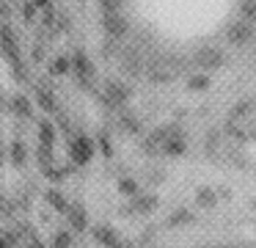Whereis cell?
Returning a JSON list of instances; mask_svg holds the SVG:
<instances>
[{
  "label": "cell",
  "mask_w": 256,
  "mask_h": 248,
  "mask_svg": "<svg viewBox=\"0 0 256 248\" xmlns=\"http://www.w3.org/2000/svg\"><path fill=\"white\" fill-rule=\"evenodd\" d=\"M198 248H212V245H198Z\"/></svg>",
  "instance_id": "d590c367"
},
{
  "label": "cell",
  "mask_w": 256,
  "mask_h": 248,
  "mask_svg": "<svg viewBox=\"0 0 256 248\" xmlns=\"http://www.w3.org/2000/svg\"><path fill=\"white\" fill-rule=\"evenodd\" d=\"M25 248H44L42 242H30V245H25Z\"/></svg>",
  "instance_id": "836d02e7"
},
{
  "label": "cell",
  "mask_w": 256,
  "mask_h": 248,
  "mask_svg": "<svg viewBox=\"0 0 256 248\" xmlns=\"http://www.w3.org/2000/svg\"><path fill=\"white\" fill-rule=\"evenodd\" d=\"M160 149H162L166 154H171V157H179V154H184L188 143H184V135H182V130H179L176 124H168V138H166V143H162Z\"/></svg>",
  "instance_id": "52a82bcc"
},
{
  "label": "cell",
  "mask_w": 256,
  "mask_h": 248,
  "mask_svg": "<svg viewBox=\"0 0 256 248\" xmlns=\"http://www.w3.org/2000/svg\"><path fill=\"white\" fill-rule=\"evenodd\" d=\"M102 28H105L108 39H113V42H122L130 33V22L122 11H116V14H102Z\"/></svg>",
  "instance_id": "3957f363"
},
{
  "label": "cell",
  "mask_w": 256,
  "mask_h": 248,
  "mask_svg": "<svg viewBox=\"0 0 256 248\" xmlns=\"http://www.w3.org/2000/svg\"><path fill=\"white\" fill-rule=\"evenodd\" d=\"M130 97H132V91H130V88L124 86V83L113 80V77H108V80L102 83V99H105L108 105H113V108L124 105Z\"/></svg>",
  "instance_id": "6da1fadb"
},
{
  "label": "cell",
  "mask_w": 256,
  "mask_h": 248,
  "mask_svg": "<svg viewBox=\"0 0 256 248\" xmlns=\"http://www.w3.org/2000/svg\"><path fill=\"white\" fill-rule=\"evenodd\" d=\"M157 204H160V198H157L154 193H146V196H135L132 204H130L124 212H140V215H146V212H152V209H157Z\"/></svg>",
  "instance_id": "9c48e42d"
},
{
  "label": "cell",
  "mask_w": 256,
  "mask_h": 248,
  "mask_svg": "<svg viewBox=\"0 0 256 248\" xmlns=\"http://www.w3.org/2000/svg\"><path fill=\"white\" fill-rule=\"evenodd\" d=\"M210 75H190L188 77V88L190 91H206L210 88Z\"/></svg>",
  "instance_id": "ffe728a7"
},
{
  "label": "cell",
  "mask_w": 256,
  "mask_h": 248,
  "mask_svg": "<svg viewBox=\"0 0 256 248\" xmlns=\"http://www.w3.org/2000/svg\"><path fill=\"white\" fill-rule=\"evenodd\" d=\"M218 143H220V132H218V130H210V132H206V143H204L206 154H215Z\"/></svg>",
  "instance_id": "4316f807"
},
{
  "label": "cell",
  "mask_w": 256,
  "mask_h": 248,
  "mask_svg": "<svg viewBox=\"0 0 256 248\" xmlns=\"http://www.w3.org/2000/svg\"><path fill=\"white\" fill-rule=\"evenodd\" d=\"M248 110H250V102L234 105V108H232V119H242V116H248Z\"/></svg>",
  "instance_id": "83f0119b"
},
{
  "label": "cell",
  "mask_w": 256,
  "mask_h": 248,
  "mask_svg": "<svg viewBox=\"0 0 256 248\" xmlns=\"http://www.w3.org/2000/svg\"><path fill=\"white\" fill-rule=\"evenodd\" d=\"M0 248H8V242H6V240H3V237H0Z\"/></svg>",
  "instance_id": "e575fe53"
},
{
  "label": "cell",
  "mask_w": 256,
  "mask_h": 248,
  "mask_svg": "<svg viewBox=\"0 0 256 248\" xmlns=\"http://www.w3.org/2000/svg\"><path fill=\"white\" fill-rule=\"evenodd\" d=\"M72 72L78 75V80L83 83V86H91L94 83V64H91V58L83 53V50H74L72 53Z\"/></svg>",
  "instance_id": "277c9868"
},
{
  "label": "cell",
  "mask_w": 256,
  "mask_h": 248,
  "mask_svg": "<svg viewBox=\"0 0 256 248\" xmlns=\"http://www.w3.org/2000/svg\"><path fill=\"white\" fill-rule=\"evenodd\" d=\"M146 182L149 185H162L166 182V168H157V165H152V168H146Z\"/></svg>",
  "instance_id": "603a6c76"
},
{
  "label": "cell",
  "mask_w": 256,
  "mask_h": 248,
  "mask_svg": "<svg viewBox=\"0 0 256 248\" xmlns=\"http://www.w3.org/2000/svg\"><path fill=\"white\" fill-rule=\"evenodd\" d=\"M36 97H39V105L47 110V113H56V97H52V88H47V86H39V91H36Z\"/></svg>",
  "instance_id": "ac0fdd59"
},
{
  "label": "cell",
  "mask_w": 256,
  "mask_h": 248,
  "mask_svg": "<svg viewBox=\"0 0 256 248\" xmlns=\"http://www.w3.org/2000/svg\"><path fill=\"white\" fill-rule=\"evenodd\" d=\"M118 61H122V72L130 77H140L144 75L146 66L140 64V55L135 47H122V55H118Z\"/></svg>",
  "instance_id": "8992f818"
},
{
  "label": "cell",
  "mask_w": 256,
  "mask_h": 248,
  "mask_svg": "<svg viewBox=\"0 0 256 248\" xmlns=\"http://www.w3.org/2000/svg\"><path fill=\"white\" fill-rule=\"evenodd\" d=\"M69 157H72L74 165L91 163V157H94V141L86 135H74L72 143H69Z\"/></svg>",
  "instance_id": "7a4b0ae2"
},
{
  "label": "cell",
  "mask_w": 256,
  "mask_h": 248,
  "mask_svg": "<svg viewBox=\"0 0 256 248\" xmlns=\"http://www.w3.org/2000/svg\"><path fill=\"white\" fill-rule=\"evenodd\" d=\"M218 248H248V242H220Z\"/></svg>",
  "instance_id": "4dcf8cb0"
},
{
  "label": "cell",
  "mask_w": 256,
  "mask_h": 248,
  "mask_svg": "<svg viewBox=\"0 0 256 248\" xmlns=\"http://www.w3.org/2000/svg\"><path fill=\"white\" fill-rule=\"evenodd\" d=\"M72 72V58H66V55H58V58L50 61V75L58 77V75H69Z\"/></svg>",
  "instance_id": "e0dca14e"
},
{
  "label": "cell",
  "mask_w": 256,
  "mask_h": 248,
  "mask_svg": "<svg viewBox=\"0 0 256 248\" xmlns=\"http://www.w3.org/2000/svg\"><path fill=\"white\" fill-rule=\"evenodd\" d=\"M132 245H135V242H130V240H127V242H124V240H118V245H116V248H132Z\"/></svg>",
  "instance_id": "1f68e13d"
},
{
  "label": "cell",
  "mask_w": 256,
  "mask_h": 248,
  "mask_svg": "<svg viewBox=\"0 0 256 248\" xmlns=\"http://www.w3.org/2000/svg\"><path fill=\"white\" fill-rule=\"evenodd\" d=\"M12 105H14L20 119H30V116H34V105H30V99L25 97V94H17V97L12 99Z\"/></svg>",
  "instance_id": "9a60e30c"
},
{
  "label": "cell",
  "mask_w": 256,
  "mask_h": 248,
  "mask_svg": "<svg viewBox=\"0 0 256 248\" xmlns=\"http://www.w3.org/2000/svg\"><path fill=\"white\" fill-rule=\"evenodd\" d=\"M52 248H72V234H69V231H56Z\"/></svg>",
  "instance_id": "484cf974"
},
{
  "label": "cell",
  "mask_w": 256,
  "mask_h": 248,
  "mask_svg": "<svg viewBox=\"0 0 256 248\" xmlns=\"http://www.w3.org/2000/svg\"><path fill=\"white\" fill-rule=\"evenodd\" d=\"M193 64L204 72H212V69H220L223 66V53L218 47H201L198 53L193 55Z\"/></svg>",
  "instance_id": "5b68a950"
},
{
  "label": "cell",
  "mask_w": 256,
  "mask_h": 248,
  "mask_svg": "<svg viewBox=\"0 0 256 248\" xmlns=\"http://www.w3.org/2000/svg\"><path fill=\"white\" fill-rule=\"evenodd\" d=\"M196 201H198V207L212 209L218 204V190L215 187H198V190H196Z\"/></svg>",
  "instance_id": "5bb4252c"
},
{
  "label": "cell",
  "mask_w": 256,
  "mask_h": 248,
  "mask_svg": "<svg viewBox=\"0 0 256 248\" xmlns=\"http://www.w3.org/2000/svg\"><path fill=\"white\" fill-rule=\"evenodd\" d=\"M171 229H182V226H190V223H196V212L193 209H184V207H179V209H174L171 215H168V220H166Z\"/></svg>",
  "instance_id": "8fae6325"
},
{
  "label": "cell",
  "mask_w": 256,
  "mask_h": 248,
  "mask_svg": "<svg viewBox=\"0 0 256 248\" xmlns=\"http://www.w3.org/2000/svg\"><path fill=\"white\" fill-rule=\"evenodd\" d=\"M0 163H3V152H0Z\"/></svg>",
  "instance_id": "8d00e7d4"
},
{
  "label": "cell",
  "mask_w": 256,
  "mask_h": 248,
  "mask_svg": "<svg viewBox=\"0 0 256 248\" xmlns=\"http://www.w3.org/2000/svg\"><path fill=\"white\" fill-rule=\"evenodd\" d=\"M36 157H39V165H42V171H50L52 168V149H47V146H36Z\"/></svg>",
  "instance_id": "44dd1931"
},
{
  "label": "cell",
  "mask_w": 256,
  "mask_h": 248,
  "mask_svg": "<svg viewBox=\"0 0 256 248\" xmlns=\"http://www.w3.org/2000/svg\"><path fill=\"white\" fill-rule=\"evenodd\" d=\"M8 14V6H3V3H0V17H6Z\"/></svg>",
  "instance_id": "d6a6232c"
},
{
  "label": "cell",
  "mask_w": 256,
  "mask_h": 248,
  "mask_svg": "<svg viewBox=\"0 0 256 248\" xmlns=\"http://www.w3.org/2000/svg\"><path fill=\"white\" fill-rule=\"evenodd\" d=\"M118 119H122V127H124V130H130V132H140V124H138V119H135V116L130 113V110H127V113H122Z\"/></svg>",
  "instance_id": "cb8c5ba5"
},
{
  "label": "cell",
  "mask_w": 256,
  "mask_h": 248,
  "mask_svg": "<svg viewBox=\"0 0 256 248\" xmlns=\"http://www.w3.org/2000/svg\"><path fill=\"white\" fill-rule=\"evenodd\" d=\"M39 146H47V149L56 146V127L47 119H39Z\"/></svg>",
  "instance_id": "4fadbf2b"
},
{
  "label": "cell",
  "mask_w": 256,
  "mask_h": 248,
  "mask_svg": "<svg viewBox=\"0 0 256 248\" xmlns=\"http://www.w3.org/2000/svg\"><path fill=\"white\" fill-rule=\"evenodd\" d=\"M240 14L245 22H256V0H248V3L240 6Z\"/></svg>",
  "instance_id": "d4e9b609"
},
{
  "label": "cell",
  "mask_w": 256,
  "mask_h": 248,
  "mask_svg": "<svg viewBox=\"0 0 256 248\" xmlns=\"http://www.w3.org/2000/svg\"><path fill=\"white\" fill-rule=\"evenodd\" d=\"M118 193H124V196H138V182L132 179V176H122L118 179Z\"/></svg>",
  "instance_id": "7402d4cb"
},
{
  "label": "cell",
  "mask_w": 256,
  "mask_h": 248,
  "mask_svg": "<svg viewBox=\"0 0 256 248\" xmlns=\"http://www.w3.org/2000/svg\"><path fill=\"white\" fill-rule=\"evenodd\" d=\"M8 157H12V163L17 165H25V160H28V149H25V143L22 141H14L12 143V149H8Z\"/></svg>",
  "instance_id": "d6986e66"
},
{
  "label": "cell",
  "mask_w": 256,
  "mask_h": 248,
  "mask_svg": "<svg viewBox=\"0 0 256 248\" xmlns=\"http://www.w3.org/2000/svg\"><path fill=\"white\" fill-rule=\"evenodd\" d=\"M66 220H69V226H72L74 231H83L86 226H88V215H86V209H83V204H69V209H66Z\"/></svg>",
  "instance_id": "30bf717a"
},
{
  "label": "cell",
  "mask_w": 256,
  "mask_h": 248,
  "mask_svg": "<svg viewBox=\"0 0 256 248\" xmlns=\"http://www.w3.org/2000/svg\"><path fill=\"white\" fill-rule=\"evenodd\" d=\"M44 58V44H34V61Z\"/></svg>",
  "instance_id": "f546056e"
},
{
  "label": "cell",
  "mask_w": 256,
  "mask_h": 248,
  "mask_svg": "<svg viewBox=\"0 0 256 248\" xmlns=\"http://www.w3.org/2000/svg\"><path fill=\"white\" fill-rule=\"evenodd\" d=\"M36 11H39V6H36V3H25V6H22V14L28 17V20H34Z\"/></svg>",
  "instance_id": "f1b7e54d"
},
{
  "label": "cell",
  "mask_w": 256,
  "mask_h": 248,
  "mask_svg": "<svg viewBox=\"0 0 256 248\" xmlns=\"http://www.w3.org/2000/svg\"><path fill=\"white\" fill-rule=\"evenodd\" d=\"M44 198L50 201V207H52V209H58V212H66V209H69L66 196H64L61 190H56V187H50V190L44 193Z\"/></svg>",
  "instance_id": "2e32d148"
},
{
  "label": "cell",
  "mask_w": 256,
  "mask_h": 248,
  "mask_svg": "<svg viewBox=\"0 0 256 248\" xmlns=\"http://www.w3.org/2000/svg\"><path fill=\"white\" fill-rule=\"evenodd\" d=\"M94 240L100 242V245H105V248H116L118 245V234L110 229V226H105V223L94 226Z\"/></svg>",
  "instance_id": "7c38bea8"
},
{
  "label": "cell",
  "mask_w": 256,
  "mask_h": 248,
  "mask_svg": "<svg viewBox=\"0 0 256 248\" xmlns=\"http://www.w3.org/2000/svg\"><path fill=\"white\" fill-rule=\"evenodd\" d=\"M250 33H254V28H250V22H245V20H237V22H232V25H228V31H226V42L232 44H245L250 39Z\"/></svg>",
  "instance_id": "ba28073f"
}]
</instances>
